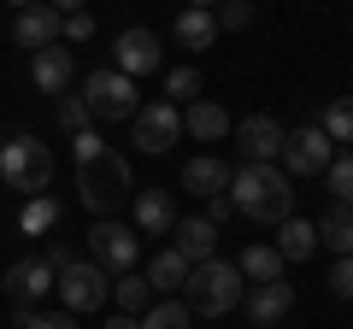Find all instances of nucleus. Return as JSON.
I'll return each mask as SVG.
<instances>
[{
	"instance_id": "1",
	"label": "nucleus",
	"mask_w": 353,
	"mask_h": 329,
	"mask_svg": "<svg viewBox=\"0 0 353 329\" xmlns=\"http://www.w3.org/2000/svg\"><path fill=\"white\" fill-rule=\"evenodd\" d=\"M77 147V194H83V206L94 217H112L118 206L136 194V182H130V164L124 153H112L94 129H83V136H71Z\"/></svg>"
},
{
	"instance_id": "2",
	"label": "nucleus",
	"mask_w": 353,
	"mask_h": 329,
	"mask_svg": "<svg viewBox=\"0 0 353 329\" xmlns=\"http://www.w3.org/2000/svg\"><path fill=\"white\" fill-rule=\"evenodd\" d=\"M224 194L253 224H283V217H294V177L283 164H241V171H230Z\"/></svg>"
},
{
	"instance_id": "3",
	"label": "nucleus",
	"mask_w": 353,
	"mask_h": 329,
	"mask_svg": "<svg viewBox=\"0 0 353 329\" xmlns=\"http://www.w3.org/2000/svg\"><path fill=\"white\" fill-rule=\"evenodd\" d=\"M183 306H189L194 317H224L241 306V270L236 259H206V265L189 270V282H183Z\"/></svg>"
},
{
	"instance_id": "4",
	"label": "nucleus",
	"mask_w": 353,
	"mask_h": 329,
	"mask_svg": "<svg viewBox=\"0 0 353 329\" xmlns=\"http://www.w3.org/2000/svg\"><path fill=\"white\" fill-rule=\"evenodd\" d=\"M0 182H6L12 194H24V200L48 194V182H53V153H48V141H36V136H6V141H0Z\"/></svg>"
},
{
	"instance_id": "5",
	"label": "nucleus",
	"mask_w": 353,
	"mask_h": 329,
	"mask_svg": "<svg viewBox=\"0 0 353 329\" xmlns=\"http://www.w3.org/2000/svg\"><path fill=\"white\" fill-rule=\"evenodd\" d=\"M83 100H88V112L94 118H106V124H118V118H136V76H124V71H88L83 76Z\"/></svg>"
},
{
	"instance_id": "6",
	"label": "nucleus",
	"mask_w": 353,
	"mask_h": 329,
	"mask_svg": "<svg viewBox=\"0 0 353 329\" xmlns=\"http://www.w3.org/2000/svg\"><path fill=\"white\" fill-rule=\"evenodd\" d=\"M106 288H112V282H106V270L94 265V259H71V265L59 270V282H53V294H59L65 300V312H101L106 306Z\"/></svg>"
},
{
	"instance_id": "7",
	"label": "nucleus",
	"mask_w": 353,
	"mask_h": 329,
	"mask_svg": "<svg viewBox=\"0 0 353 329\" xmlns=\"http://www.w3.org/2000/svg\"><path fill=\"white\" fill-rule=\"evenodd\" d=\"M88 253H94V265L101 270H136V259H141V241H136V229H124V224H112V217H101V224L88 229Z\"/></svg>"
},
{
	"instance_id": "8",
	"label": "nucleus",
	"mask_w": 353,
	"mask_h": 329,
	"mask_svg": "<svg viewBox=\"0 0 353 329\" xmlns=\"http://www.w3.org/2000/svg\"><path fill=\"white\" fill-rule=\"evenodd\" d=\"M130 129H136V147L141 153H171L176 136H183V112H176L171 100H153V106H136V118H130Z\"/></svg>"
},
{
	"instance_id": "9",
	"label": "nucleus",
	"mask_w": 353,
	"mask_h": 329,
	"mask_svg": "<svg viewBox=\"0 0 353 329\" xmlns=\"http://www.w3.org/2000/svg\"><path fill=\"white\" fill-rule=\"evenodd\" d=\"M277 159H283V171H289V177H324V164L336 159V141H330L318 124H306V129H294V136L283 141Z\"/></svg>"
},
{
	"instance_id": "10",
	"label": "nucleus",
	"mask_w": 353,
	"mask_h": 329,
	"mask_svg": "<svg viewBox=\"0 0 353 329\" xmlns=\"http://www.w3.org/2000/svg\"><path fill=\"white\" fill-rule=\"evenodd\" d=\"M283 141H289V129H283L271 112L241 118V129H236V153H241V164H277Z\"/></svg>"
},
{
	"instance_id": "11",
	"label": "nucleus",
	"mask_w": 353,
	"mask_h": 329,
	"mask_svg": "<svg viewBox=\"0 0 353 329\" xmlns=\"http://www.w3.org/2000/svg\"><path fill=\"white\" fill-rule=\"evenodd\" d=\"M53 282H59V270H53L41 253H30V259H18V265L6 270V300L12 306H36V300L53 294Z\"/></svg>"
},
{
	"instance_id": "12",
	"label": "nucleus",
	"mask_w": 353,
	"mask_h": 329,
	"mask_svg": "<svg viewBox=\"0 0 353 329\" xmlns=\"http://www.w3.org/2000/svg\"><path fill=\"white\" fill-rule=\"evenodd\" d=\"M112 71H124V76H153V71H159V36L141 30V24H130L124 36L112 41Z\"/></svg>"
},
{
	"instance_id": "13",
	"label": "nucleus",
	"mask_w": 353,
	"mask_h": 329,
	"mask_svg": "<svg viewBox=\"0 0 353 329\" xmlns=\"http://www.w3.org/2000/svg\"><path fill=\"white\" fill-rule=\"evenodd\" d=\"M30 76H36V89L53 94V100L71 94V76H77L71 47H59V41H53V47H36V53H30Z\"/></svg>"
},
{
	"instance_id": "14",
	"label": "nucleus",
	"mask_w": 353,
	"mask_h": 329,
	"mask_svg": "<svg viewBox=\"0 0 353 329\" xmlns=\"http://www.w3.org/2000/svg\"><path fill=\"white\" fill-rule=\"evenodd\" d=\"M289 312H294V282H253V294H248V317H253L259 329H277Z\"/></svg>"
},
{
	"instance_id": "15",
	"label": "nucleus",
	"mask_w": 353,
	"mask_h": 329,
	"mask_svg": "<svg viewBox=\"0 0 353 329\" xmlns=\"http://www.w3.org/2000/svg\"><path fill=\"white\" fill-rule=\"evenodd\" d=\"M171 247L189 265H206V259H218V229L206 224V217H176L171 224Z\"/></svg>"
},
{
	"instance_id": "16",
	"label": "nucleus",
	"mask_w": 353,
	"mask_h": 329,
	"mask_svg": "<svg viewBox=\"0 0 353 329\" xmlns=\"http://www.w3.org/2000/svg\"><path fill=\"white\" fill-rule=\"evenodd\" d=\"M12 41L18 47H53V41H59V12H53L48 0H41V6H24V12H18V24H12Z\"/></svg>"
},
{
	"instance_id": "17",
	"label": "nucleus",
	"mask_w": 353,
	"mask_h": 329,
	"mask_svg": "<svg viewBox=\"0 0 353 329\" xmlns=\"http://www.w3.org/2000/svg\"><path fill=\"white\" fill-rule=\"evenodd\" d=\"M271 247L283 253V265H301V259H312V253H318V224H306V217H283Z\"/></svg>"
},
{
	"instance_id": "18",
	"label": "nucleus",
	"mask_w": 353,
	"mask_h": 329,
	"mask_svg": "<svg viewBox=\"0 0 353 329\" xmlns=\"http://www.w3.org/2000/svg\"><path fill=\"white\" fill-rule=\"evenodd\" d=\"M183 189L201 194V200H212V194H224V189H230V164H218L212 153H201V159L183 164Z\"/></svg>"
},
{
	"instance_id": "19",
	"label": "nucleus",
	"mask_w": 353,
	"mask_h": 329,
	"mask_svg": "<svg viewBox=\"0 0 353 329\" xmlns=\"http://www.w3.org/2000/svg\"><path fill=\"white\" fill-rule=\"evenodd\" d=\"M136 200V224L148 229V235H165V229L176 224V206H171V189H141V194H130Z\"/></svg>"
},
{
	"instance_id": "20",
	"label": "nucleus",
	"mask_w": 353,
	"mask_h": 329,
	"mask_svg": "<svg viewBox=\"0 0 353 329\" xmlns=\"http://www.w3.org/2000/svg\"><path fill=\"white\" fill-rule=\"evenodd\" d=\"M236 270H241L248 282H283V253L271 247V241H253V247H241Z\"/></svg>"
},
{
	"instance_id": "21",
	"label": "nucleus",
	"mask_w": 353,
	"mask_h": 329,
	"mask_svg": "<svg viewBox=\"0 0 353 329\" xmlns=\"http://www.w3.org/2000/svg\"><path fill=\"white\" fill-rule=\"evenodd\" d=\"M318 247H330L336 259L353 253V206H330V212L318 217Z\"/></svg>"
},
{
	"instance_id": "22",
	"label": "nucleus",
	"mask_w": 353,
	"mask_h": 329,
	"mask_svg": "<svg viewBox=\"0 0 353 329\" xmlns=\"http://www.w3.org/2000/svg\"><path fill=\"white\" fill-rule=\"evenodd\" d=\"M183 129H189L194 141H224L230 136V112L212 106V100H194L189 112H183Z\"/></svg>"
},
{
	"instance_id": "23",
	"label": "nucleus",
	"mask_w": 353,
	"mask_h": 329,
	"mask_svg": "<svg viewBox=\"0 0 353 329\" xmlns=\"http://www.w3.org/2000/svg\"><path fill=\"white\" fill-rule=\"evenodd\" d=\"M189 259L176 253V247H165V253H153V270H148V282H153V294H176L183 282H189Z\"/></svg>"
},
{
	"instance_id": "24",
	"label": "nucleus",
	"mask_w": 353,
	"mask_h": 329,
	"mask_svg": "<svg viewBox=\"0 0 353 329\" xmlns=\"http://www.w3.org/2000/svg\"><path fill=\"white\" fill-rule=\"evenodd\" d=\"M176 41H183V47H212L218 41V18L212 12H201V6H189V12H176Z\"/></svg>"
},
{
	"instance_id": "25",
	"label": "nucleus",
	"mask_w": 353,
	"mask_h": 329,
	"mask_svg": "<svg viewBox=\"0 0 353 329\" xmlns=\"http://www.w3.org/2000/svg\"><path fill=\"white\" fill-rule=\"evenodd\" d=\"M112 294H118V312H130V317L153 306V282H148V277H136V270H124V277L112 282Z\"/></svg>"
},
{
	"instance_id": "26",
	"label": "nucleus",
	"mask_w": 353,
	"mask_h": 329,
	"mask_svg": "<svg viewBox=\"0 0 353 329\" xmlns=\"http://www.w3.org/2000/svg\"><path fill=\"white\" fill-rule=\"evenodd\" d=\"M165 100H171V106H194V100H201V65H176V71H165Z\"/></svg>"
},
{
	"instance_id": "27",
	"label": "nucleus",
	"mask_w": 353,
	"mask_h": 329,
	"mask_svg": "<svg viewBox=\"0 0 353 329\" xmlns=\"http://www.w3.org/2000/svg\"><path fill=\"white\" fill-rule=\"evenodd\" d=\"M318 129H324V136L336 141V147H341V141H353V94L330 100V106H324V118H318Z\"/></svg>"
},
{
	"instance_id": "28",
	"label": "nucleus",
	"mask_w": 353,
	"mask_h": 329,
	"mask_svg": "<svg viewBox=\"0 0 353 329\" xmlns=\"http://www.w3.org/2000/svg\"><path fill=\"white\" fill-rule=\"evenodd\" d=\"M194 323V312L183 300H159V306H148V317H141V329H189Z\"/></svg>"
},
{
	"instance_id": "29",
	"label": "nucleus",
	"mask_w": 353,
	"mask_h": 329,
	"mask_svg": "<svg viewBox=\"0 0 353 329\" xmlns=\"http://www.w3.org/2000/svg\"><path fill=\"white\" fill-rule=\"evenodd\" d=\"M53 224H59V206H53L48 194H36V200L24 206V217H18V229H24V235H48Z\"/></svg>"
},
{
	"instance_id": "30",
	"label": "nucleus",
	"mask_w": 353,
	"mask_h": 329,
	"mask_svg": "<svg viewBox=\"0 0 353 329\" xmlns=\"http://www.w3.org/2000/svg\"><path fill=\"white\" fill-rule=\"evenodd\" d=\"M324 182L336 194V206H353V153H341V159L324 164Z\"/></svg>"
},
{
	"instance_id": "31",
	"label": "nucleus",
	"mask_w": 353,
	"mask_h": 329,
	"mask_svg": "<svg viewBox=\"0 0 353 329\" xmlns=\"http://www.w3.org/2000/svg\"><path fill=\"white\" fill-rule=\"evenodd\" d=\"M53 106H59V124L71 129V136H83V129L94 124V112H88V100H83V94H59Z\"/></svg>"
},
{
	"instance_id": "32",
	"label": "nucleus",
	"mask_w": 353,
	"mask_h": 329,
	"mask_svg": "<svg viewBox=\"0 0 353 329\" xmlns=\"http://www.w3.org/2000/svg\"><path fill=\"white\" fill-rule=\"evenodd\" d=\"M12 317H18V323H24V329H77V317L71 312H36V306H12Z\"/></svg>"
},
{
	"instance_id": "33",
	"label": "nucleus",
	"mask_w": 353,
	"mask_h": 329,
	"mask_svg": "<svg viewBox=\"0 0 353 329\" xmlns=\"http://www.w3.org/2000/svg\"><path fill=\"white\" fill-rule=\"evenodd\" d=\"M218 30H248L253 24V0H218Z\"/></svg>"
},
{
	"instance_id": "34",
	"label": "nucleus",
	"mask_w": 353,
	"mask_h": 329,
	"mask_svg": "<svg viewBox=\"0 0 353 329\" xmlns=\"http://www.w3.org/2000/svg\"><path fill=\"white\" fill-rule=\"evenodd\" d=\"M330 294H336V300H353V253L330 265Z\"/></svg>"
},
{
	"instance_id": "35",
	"label": "nucleus",
	"mask_w": 353,
	"mask_h": 329,
	"mask_svg": "<svg viewBox=\"0 0 353 329\" xmlns=\"http://www.w3.org/2000/svg\"><path fill=\"white\" fill-rule=\"evenodd\" d=\"M59 36L65 41H88V36H94V18H88V12H65L59 18Z\"/></svg>"
},
{
	"instance_id": "36",
	"label": "nucleus",
	"mask_w": 353,
	"mask_h": 329,
	"mask_svg": "<svg viewBox=\"0 0 353 329\" xmlns=\"http://www.w3.org/2000/svg\"><path fill=\"white\" fill-rule=\"evenodd\" d=\"M230 212H236V206H230V194H212V200H206V224H212V229L224 224Z\"/></svg>"
},
{
	"instance_id": "37",
	"label": "nucleus",
	"mask_w": 353,
	"mask_h": 329,
	"mask_svg": "<svg viewBox=\"0 0 353 329\" xmlns=\"http://www.w3.org/2000/svg\"><path fill=\"white\" fill-rule=\"evenodd\" d=\"M41 259H48L53 270H65V265H71V247H65V241H53V247H48V253H41Z\"/></svg>"
},
{
	"instance_id": "38",
	"label": "nucleus",
	"mask_w": 353,
	"mask_h": 329,
	"mask_svg": "<svg viewBox=\"0 0 353 329\" xmlns=\"http://www.w3.org/2000/svg\"><path fill=\"white\" fill-rule=\"evenodd\" d=\"M106 329H141V317H130V312H112V317H106Z\"/></svg>"
},
{
	"instance_id": "39",
	"label": "nucleus",
	"mask_w": 353,
	"mask_h": 329,
	"mask_svg": "<svg viewBox=\"0 0 353 329\" xmlns=\"http://www.w3.org/2000/svg\"><path fill=\"white\" fill-rule=\"evenodd\" d=\"M48 6H53L59 18H65V12H83V0H48Z\"/></svg>"
},
{
	"instance_id": "40",
	"label": "nucleus",
	"mask_w": 353,
	"mask_h": 329,
	"mask_svg": "<svg viewBox=\"0 0 353 329\" xmlns=\"http://www.w3.org/2000/svg\"><path fill=\"white\" fill-rule=\"evenodd\" d=\"M189 6H201V12H212V6H218V0H189Z\"/></svg>"
},
{
	"instance_id": "41",
	"label": "nucleus",
	"mask_w": 353,
	"mask_h": 329,
	"mask_svg": "<svg viewBox=\"0 0 353 329\" xmlns=\"http://www.w3.org/2000/svg\"><path fill=\"white\" fill-rule=\"evenodd\" d=\"M12 6H18V12H24V6H41V0H12Z\"/></svg>"
},
{
	"instance_id": "42",
	"label": "nucleus",
	"mask_w": 353,
	"mask_h": 329,
	"mask_svg": "<svg viewBox=\"0 0 353 329\" xmlns=\"http://www.w3.org/2000/svg\"><path fill=\"white\" fill-rule=\"evenodd\" d=\"M0 141H6V136H0Z\"/></svg>"
}]
</instances>
